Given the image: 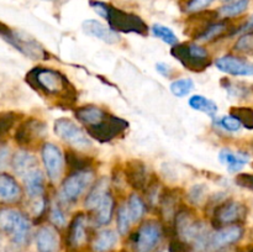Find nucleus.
Returning <instances> with one entry per match:
<instances>
[{"mask_svg":"<svg viewBox=\"0 0 253 252\" xmlns=\"http://www.w3.org/2000/svg\"><path fill=\"white\" fill-rule=\"evenodd\" d=\"M215 125L220 126V127H222L226 131H230V132H236V131H239L242 127V124L232 115H225L222 118L216 119Z\"/></svg>","mask_w":253,"mask_h":252,"instance_id":"nucleus-36","label":"nucleus"},{"mask_svg":"<svg viewBox=\"0 0 253 252\" xmlns=\"http://www.w3.org/2000/svg\"><path fill=\"white\" fill-rule=\"evenodd\" d=\"M53 131L59 138L77 150H85L91 147V141L86 131L77 125L68 118H59L54 121Z\"/></svg>","mask_w":253,"mask_h":252,"instance_id":"nucleus-7","label":"nucleus"},{"mask_svg":"<svg viewBox=\"0 0 253 252\" xmlns=\"http://www.w3.org/2000/svg\"><path fill=\"white\" fill-rule=\"evenodd\" d=\"M114 199L110 194H106L104 199L99 203L98 207L93 210L94 211V224L96 226H103L110 222L114 212Z\"/></svg>","mask_w":253,"mask_h":252,"instance_id":"nucleus-26","label":"nucleus"},{"mask_svg":"<svg viewBox=\"0 0 253 252\" xmlns=\"http://www.w3.org/2000/svg\"><path fill=\"white\" fill-rule=\"evenodd\" d=\"M162 226L155 220L145 221L132 239L133 252H155L162 240Z\"/></svg>","mask_w":253,"mask_h":252,"instance_id":"nucleus-8","label":"nucleus"},{"mask_svg":"<svg viewBox=\"0 0 253 252\" xmlns=\"http://www.w3.org/2000/svg\"><path fill=\"white\" fill-rule=\"evenodd\" d=\"M152 34H153V36L157 37V39H160V40H162L165 43L170 44V46H174V44L178 43L177 35L173 32V30H170L169 27L165 26V25H161V24L153 25Z\"/></svg>","mask_w":253,"mask_h":252,"instance_id":"nucleus-31","label":"nucleus"},{"mask_svg":"<svg viewBox=\"0 0 253 252\" xmlns=\"http://www.w3.org/2000/svg\"><path fill=\"white\" fill-rule=\"evenodd\" d=\"M90 6L108 21L109 26L116 32L124 34H136L140 36H147L148 27L146 22L132 12L116 9L111 5L101 1H90Z\"/></svg>","mask_w":253,"mask_h":252,"instance_id":"nucleus-2","label":"nucleus"},{"mask_svg":"<svg viewBox=\"0 0 253 252\" xmlns=\"http://www.w3.org/2000/svg\"><path fill=\"white\" fill-rule=\"evenodd\" d=\"M74 115L78 119L79 123L84 125V127L88 128L101 123L109 115V113L104 110V109L99 108V106L84 105L77 109L74 111Z\"/></svg>","mask_w":253,"mask_h":252,"instance_id":"nucleus-19","label":"nucleus"},{"mask_svg":"<svg viewBox=\"0 0 253 252\" xmlns=\"http://www.w3.org/2000/svg\"><path fill=\"white\" fill-rule=\"evenodd\" d=\"M126 180L135 189H143L147 184V169L141 161L133 160L126 165Z\"/></svg>","mask_w":253,"mask_h":252,"instance_id":"nucleus-20","label":"nucleus"},{"mask_svg":"<svg viewBox=\"0 0 253 252\" xmlns=\"http://www.w3.org/2000/svg\"><path fill=\"white\" fill-rule=\"evenodd\" d=\"M21 198V188L14 177L0 174V204H14Z\"/></svg>","mask_w":253,"mask_h":252,"instance_id":"nucleus-18","label":"nucleus"},{"mask_svg":"<svg viewBox=\"0 0 253 252\" xmlns=\"http://www.w3.org/2000/svg\"><path fill=\"white\" fill-rule=\"evenodd\" d=\"M46 133V124L37 119H29L19 126L15 140L21 146H30L42 138Z\"/></svg>","mask_w":253,"mask_h":252,"instance_id":"nucleus-13","label":"nucleus"},{"mask_svg":"<svg viewBox=\"0 0 253 252\" xmlns=\"http://www.w3.org/2000/svg\"><path fill=\"white\" fill-rule=\"evenodd\" d=\"M156 71L160 74H162V76L167 77V78H169L173 74L172 67L169 64L165 63V62H158V63H156Z\"/></svg>","mask_w":253,"mask_h":252,"instance_id":"nucleus-43","label":"nucleus"},{"mask_svg":"<svg viewBox=\"0 0 253 252\" xmlns=\"http://www.w3.org/2000/svg\"><path fill=\"white\" fill-rule=\"evenodd\" d=\"M0 231L9 235L16 246H24L29 242L31 224L21 211L5 208L0 210Z\"/></svg>","mask_w":253,"mask_h":252,"instance_id":"nucleus-4","label":"nucleus"},{"mask_svg":"<svg viewBox=\"0 0 253 252\" xmlns=\"http://www.w3.org/2000/svg\"><path fill=\"white\" fill-rule=\"evenodd\" d=\"M22 180H24L25 188H26V192L30 198H37L43 195L44 178L40 167L27 173L25 177H22Z\"/></svg>","mask_w":253,"mask_h":252,"instance_id":"nucleus-23","label":"nucleus"},{"mask_svg":"<svg viewBox=\"0 0 253 252\" xmlns=\"http://www.w3.org/2000/svg\"><path fill=\"white\" fill-rule=\"evenodd\" d=\"M116 221H118V231L120 235H126L130 231L131 222V215L128 212L127 205H120L118 209V215H116Z\"/></svg>","mask_w":253,"mask_h":252,"instance_id":"nucleus-33","label":"nucleus"},{"mask_svg":"<svg viewBox=\"0 0 253 252\" xmlns=\"http://www.w3.org/2000/svg\"><path fill=\"white\" fill-rule=\"evenodd\" d=\"M94 182V173L90 169L76 170L63 180L59 189L61 202L74 203L91 187Z\"/></svg>","mask_w":253,"mask_h":252,"instance_id":"nucleus-6","label":"nucleus"},{"mask_svg":"<svg viewBox=\"0 0 253 252\" xmlns=\"http://www.w3.org/2000/svg\"><path fill=\"white\" fill-rule=\"evenodd\" d=\"M128 128V123L119 116L109 114L101 123L98 125L91 126V127L85 128L86 133L90 137L95 138L99 142L105 143L115 140L119 136L124 135L125 131Z\"/></svg>","mask_w":253,"mask_h":252,"instance_id":"nucleus-9","label":"nucleus"},{"mask_svg":"<svg viewBox=\"0 0 253 252\" xmlns=\"http://www.w3.org/2000/svg\"><path fill=\"white\" fill-rule=\"evenodd\" d=\"M215 66L219 71L230 76H253V63L236 56L220 57L215 61Z\"/></svg>","mask_w":253,"mask_h":252,"instance_id":"nucleus-14","label":"nucleus"},{"mask_svg":"<svg viewBox=\"0 0 253 252\" xmlns=\"http://www.w3.org/2000/svg\"><path fill=\"white\" fill-rule=\"evenodd\" d=\"M0 36L27 58L34 59V61L49 58L48 52L34 37L19 30L10 29L9 26L1 22H0Z\"/></svg>","mask_w":253,"mask_h":252,"instance_id":"nucleus-3","label":"nucleus"},{"mask_svg":"<svg viewBox=\"0 0 253 252\" xmlns=\"http://www.w3.org/2000/svg\"><path fill=\"white\" fill-rule=\"evenodd\" d=\"M204 194H205V187L203 184H198L192 188V190H190L189 193V198L192 199L193 203L197 204V203H199L200 200L204 199Z\"/></svg>","mask_w":253,"mask_h":252,"instance_id":"nucleus-41","label":"nucleus"},{"mask_svg":"<svg viewBox=\"0 0 253 252\" xmlns=\"http://www.w3.org/2000/svg\"><path fill=\"white\" fill-rule=\"evenodd\" d=\"M42 162L49 180L57 183L62 177L64 168V158L62 151L54 143H44L41 150Z\"/></svg>","mask_w":253,"mask_h":252,"instance_id":"nucleus-11","label":"nucleus"},{"mask_svg":"<svg viewBox=\"0 0 253 252\" xmlns=\"http://www.w3.org/2000/svg\"><path fill=\"white\" fill-rule=\"evenodd\" d=\"M230 115L236 118L242 126L253 130V109L250 106H234L230 109Z\"/></svg>","mask_w":253,"mask_h":252,"instance_id":"nucleus-28","label":"nucleus"},{"mask_svg":"<svg viewBox=\"0 0 253 252\" xmlns=\"http://www.w3.org/2000/svg\"><path fill=\"white\" fill-rule=\"evenodd\" d=\"M225 82L224 88L226 89L229 95L235 99H246L247 96L252 95V88L250 86H240V84H234L229 81V79H222Z\"/></svg>","mask_w":253,"mask_h":252,"instance_id":"nucleus-34","label":"nucleus"},{"mask_svg":"<svg viewBox=\"0 0 253 252\" xmlns=\"http://www.w3.org/2000/svg\"><path fill=\"white\" fill-rule=\"evenodd\" d=\"M26 82L36 90L62 101L72 104L77 99V91L71 82L61 72L46 67H36L26 76Z\"/></svg>","mask_w":253,"mask_h":252,"instance_id":"nucleus-1","label":"nucleus"},{"mask_svg":"<svg viewBox=\"0 0 253 252\" xmlns=\"http://www.w3.org/2000/svg\"><path fill=\"white\" fill-rule=\"evenodd\" d=\"M249 4L250 0H236V1H232L230 2V4L224 5V6L219 10V14L220 16L222 17L237 16V15L246 11L247 7H249Z\"/></svg>","mask_w":253,"mask_h":252,"instance_id":"nucleus-29","label":"nucleus"},{"mask_svg":"<svg viewBox=\"0 0 253 252\" xmlns=\"http://www.w3.org/2000/svg\"><path fill=\"white\" fill-rule=\"evenodd\" d=\"M12 168L15 173L22 178L31 170L39 168V162L36 157L27 151H17L12 157Z\"/></svg>","mask_w":253,"mask_h":252,"instance_id":"nucleus-22","label":"nucleus"},{"mask_svg":"<svg viewBox=\"0 0 253 252\" xmlns=\"http://www.w3.org/2000/svg\"><path fill=\"white\" fill-rule=\"evenodd\" d=\"M252 30H253V15H252L251 17H250L249 20H247L246 24H245L244 26L241 27V29L237 30V31L235 32V34H246V32L252 31Z\"/></svg>","mask_w":253,"mask_h":252,"instance_id":"nucleus-45","label":"nucleus"},{"mask_svg":"<svg viewBox=\"0 0 253 252\" xmlns=\"http://www.w3.org/2000/svg\"><path fill=\"white\" fill-rule=\"evenodd\" d=\"M9 148L7 147H0V169L6 167L7 161H9Z\"/></svg>","mask_w":253,"mask_h":252,"instance_id":"nucleus-44","label":"nucleus"},{"mask_svg":"<svg viewBox=\"0 0 253 252\" xmlns=\"http://www.w3.org/2000/svg\"><path fill=\"white\" fill-rule=\"evenodd\" d=\"M235 49L242 53H252L253 52V34H246L240 37L235 43Z\"/></svg>","mask_w":253,"mask_h":252,"instance_id":"nucleus-37","label":"nucleus"},{"mask_svg":"<svg viewBox=\"0 0 253 252\" xmlns=\"http://www.w3.org/2000/svg\"><path fill=\"white\" fill-rule=\"evenodd\" d=\"M170 53L180 62L184 68L192 72H198V73L205 71L211 63L209 52L204 47L193 43V42L174 44L170 49Z\"/></svg>","mask_w":253,"mask_h":252,"instance_id":"nucleus-5","label":"nucleus"},{"mask_svg":"<svg viewBox=\"0 0 253 252\" xmlns=\"http://www.w3.org/2000/svg\"><path fill=\"white\" fill-rule=\"evenodd\" d=\"M49 219H51V221L58 227H63L67 225L66 215H64V212L62 211L61 208L58 207V204L51 205V210H49Z\"/></svg>","mask_w":253,"mask_h":252,"instance_id":"nucleus-38","label":"nucleus"},{"mask_svg":"<svg viewBox=\"0 0 253 252\" xmlns=\"http://www.w3.org/2000/svg\"><path fill=\"white\" fill-rule=\"evenodd\" d=\"M219 161L226 166L230 173H236L249 163L250 157L244 152H235L230 148H222L219 152Z\"/></svg>","mask_w":253,"mask_h":252,"instance_id":"nucleus-21","label":"nucleus"},{"mask_svg":"<svg viewBox=\"0 0 253 252\" xmlns=\"http://www.w3.org/2000/svg\"><path fill=\"white\" fill-rule=\"evenodd\" d=\"M82 29H83L84 34H86L88 36L95 37L98 40H101L105 43L113 44L120 42V36H119L118 32L114 31L111 27L105 26V25L101 24L98 20H85L82 24Z\"/></svg>","mask_w":253,"mask_h":252,"instance_id":"nucleus-17","label":"nucleus"},{"mask_svg":"<svg viewBox=\"0 0 253 252\" xmlns=\"http://www.w3.org/2000/svg\"><path fill=\"white\" fill-rule=\"evenodd\" d=\"M16 121V116L12 113H6L0 115V132H6L11 128Z\"/></svg>","mask_w":253,"mask_h":252,"instance_id":"nucleus-39","label":"nucleus"},{"mask_svg":"<svg viewBox=\"0 0 253 252\" xmlns=\"http://www.w3.org/2000/svg\"><path fill=\"white\" fill-rule=\"evenodd\" d=\"M88 220L84 214H77L69 224L68 234H67V246L71 250H78L86 244L88 234H86Z\"/></svg>","mask_w":253,"mask_h":252,"instance_id":"nucleus-15","label":"nucleus"},{"mask_svg":"<svg viewBox=\"0 0 253 252\" xmlns=\"http://www.w3.org/2000/svg\"><path fill=\"white\" fill-rule=\"evenodd\" d=\"M189 106L194 110L202 111V113L208 114L211 118H215L217 113V105L215 101H212L211 99L207 98L204 95H200V94H195V95L190 96L189 99Z\"/></svg>","mask_w":253,"mask_h":252,"instance_id":"nucleus-27","label":"nucleus"},{"mask_svg":"<svg viewBox=\"0 0 253 252\" xmlns=\"http://www.w3.org/2000/svg\"><path fill=\"white\" fill-rule=\"evenodd\" d=\"M118 241L119 236L115 230H101L100 232L96 234L95 239L93 240L91 249H93L94 252H109L110 250H113L115 247Z\"/></svg>","mask_w":253,"mask_h":252,"instance_id":"nucleus-24","label":"nucleus"},{"mask_svg":"<svg viewBox=\"0 0 253 252\" xmlns=\"http://www.w3.org/2000/svg\"><path fill=\"white\" fill-rule=\"evenodd\" d=\"M242 236H244V229L240 225L235 224L220 227L215 232L210 234L205 252H217L224 250L225 247L239 242Z\"/></svg>","mask_w":253,"mask_h":252,"instance_id":"nucleus-10","label":"nucleus"},{"mask_svg":"<svg viewBox=\"0 0 253 252\" xmlns=\"http://www.w3.org/2000/svg\"><path fill=\"white\" fill-rule=\"evenodd\" d=\"M127 208L128 212L131 215V219H132V222L138 221L143 216V214H145V203L142 202V199L137 194L130 195L127 202Z\"/></svg>","mask_w":253,"mask_h":252,"instance_id":"nucleus-32","label":"nucleus"},{"mask_svg":"<svg viewBox=\"0 0 253 252\" xmlns=\"http://www.w3.org/2000/svg\"><path fill=\"white\" fill-rule=\"evenodd\" d=\"M214 0H190V2L188 4V11L197 12L200 10H204L205 7L209 6Z\"/></svg>","mask_w":253,"mask_h":252,"instance_id":"nucleus-42","label":"nucleus"},{"mask_svg":"<svg viewBox=\"0 0 253 252\" xmlns=\"http://www.w3.org/2000/svg\"><path fill=\"white\" fill-rule=\"evenodd\" d=\"M169 89L173 95L178 96V98H184V96L189 95L190 91L194 89V82L190 78L177 79V81L170 83Z\"/></svg>","mask_w":253,"mask_h":252,"instance_id":"nucleus-30","label":"nucleus"},{"mask_svg":"<svg viewBox=\"0 0 253 252\" xmlns=\"http://www.w3.org/2000/svg\"><path fill=\"white\" fill-rule=\"evenodd\" d=\"M235 183H236L237 185H240V187L246 188V189L252 190L253 192V174H250V173H242V174L236 175Z\"/></svg>","mask_w":253,"mask_h":252,"instance_id":"nucleus-40","label":"nucleus"},{"mask_svg":"<svg viewBox=\"0 0 253 252\" xmlns=\"http://www.w3.org/2000/svg\"><path fill=\"white\" fill-rule=\"evenodd\" d=\"M225 30H226V24H224V22L210 25L198 36V40L202 42H209L224 34Z\"/></svg>","mask_w":253,"mask_h":252,"instance_id":"nucleus-35","label":"nucleus"},{"mask_svg":"<svg viewBox=\"0 0 253 252\" xmlns=\"http://www.w3.org/2000/svg\"><path fill=\"white\" fill-rule=\"evenodd\" d=\"M246 216V208L237 202H226L220 204L214 211V224L224 227L235 225Z\"/></svg>","mask_w":253,"mask_h":252,"instance_id":"nucleus-12","label":"nucleus"},{"mask_svg":"<svg viewBox=\"0 0 253 252\" xmlns=\"http://www.w3.org/2000/svg\"><path fill=\"white\" fill-rule=\"evenodd\" d=\"M109 188V180L106 177H101L98 179V182L94 185H91L90 192L88 193L85 198V208L88 210H94L99 205V203L104 199L106 194H108Z\"/></svg>","mask_w":253,"mask_h":252,"instance_id":"nucleus-25","label":"nucleus"},{"mask_svg":"<svg viewBox=\"0 0 253 252\" xmlns=\"http://www.w3.org/2000/svg\"><path fill=\"white\" fill-rule=\"evenodd\" d=\"M36 247L39 252H59L61 237L56 227L43 225L36 232Z\"/></svg>","mask_w":253,"mask_h":252,"instance_id":"nucleus-16","label":"nucleus"}]
</instances>
